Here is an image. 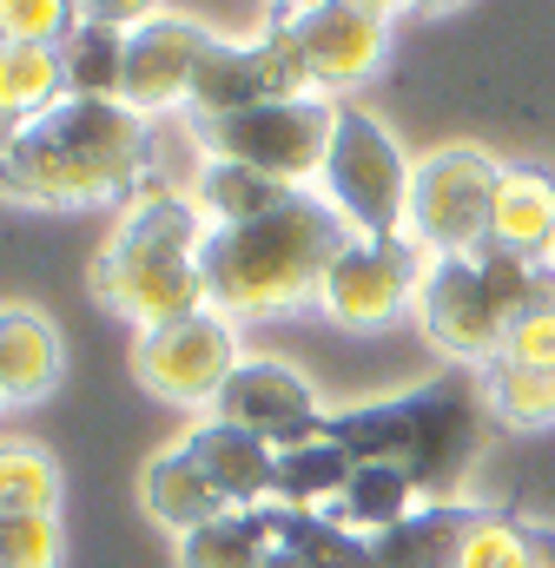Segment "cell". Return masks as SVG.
Returning <instances> with one entry per match:
<instances>
[{
  "label": "cell",
  "mask_w": 555,
  "mask_h": 568,
  "mask_svg": "<svg viewBox=\"0 0 555 568\" xmlns=\"http://www.w3.org/2000/svg\"><path fill=\"white\" fill-rule=\"evenodd\" d=\"M265 568H311V562H304L297 549H284V542L272 536V556H265Z\"/></svg>",
  "instance_id": "36"
},
{
  "label": "cell",
  "mask_w": 555,
  "mask_h": 568,
  "mask_svg": "<svg viewBox=\"0 0 555 568\" xmlns=\"http://www.w3.org/2000/svg\"><path fill=\"white\" fill-rule=\"evenodd\" d=\"M219 33H205L199 20L185 13H159L127 33V67H120V100L133 106L139 120H159V113H179L192 100V80H199V60L212 53Z\"/></svg>",
  "instance_id": "14"
},
{
  "label": "cell",
  "mask_w": 555,
  "mask_h": 568,
  "mask_svg": "<svg viewBox=\"0 0 555 568\" xmlns=\"http://www.w3.org/2000/svg\"><path fill=\"white\" fill-rule=\"evenodd\" d=\"M0 404H7V397H0Z\"/></svg>",
  "instance_id": "39"
},
{
  "label": "cell",
  "mask_w": 555,
  "mask_h": 568,
  "mask_svg": "<svg viewBox=\"0 0 555 568\" xmlns=\"http://www.w3.org/2000/svg\"><path fill=\"white\" fill-rule=\"evenodd\" d=\"M212 165L205 133L192 113H159L145 120V145H139V199H165V192H199V172Z\"/></svg>",
  "instance_id": "20"
},
{
  "label": "cell",
  "mask_w": 555,
  "mask_h": 568,
  "mask_svg": "<svg viewBox=\"0 0 555 568\" xmlns=\"http://www.w3.org/2000/svg\"><path fill=\"white\" fill-rule=\"evenodd\" d=\"M291 192H304V185H278L265 172H252V165H232V159H212L205 172H199V212L212 219V225H245V219H265L278 212Z\"/></svg>",
  "instance_id": "25"
},
{
  "label": "cell",
  "mask_w": 555,
  "mask_h": 568,
  "mask_svg": "<svg viewBox=\"0 0 555 568\" xmlns=\"http://www.w3.org/2000/svg\"><path fill=\"white\" fill-rule=\"evenodd\" d=\"M265 509H272V536L284 549H297L311 568H384L371 536L337 529L324 509H284V503H265Z\"/></svg>",
  "instance_id": "26"
},
{
  "label": "cell",
  "mask_w": 555,
  "mask_h": 568,
  "mask_svg": "<svg viewBox=\"0 0 555 568\" xmlns=\"http://www.w3.org/2000/svg\"><path fill=\"white\" fill-rule=\"evenodd\" d=\"M73 7H80V20L120 27V33H133V27H145V20L165 13V0H73Z\"/></svg>",
  "instance_id": "34"
},
{
  "label": "cell",
  "mask_w": 555,
  "mask_h": 568,
  "mask_svg": "<svg viewBox=\"0 0 555 568\" xmlns=\"http://www.w3.org/2000/svg\"><path fill=\"white\" fill-rule=\"evenodd\" d=\"M212 417L265 436L272 449H291V443L324 436V417H331V410L317 404V390H311L304 371L278 364V357H239V371H232L225 390L212 397Z\"/></svg>",
  "instance_id": "12"
},
{
  "label": "cell",
  "mask_w": 555,
  "mask_h": 568,
  "mask_svg": "<svg viewBox=\"0 0 555 568\" xmlns=\"http://www.w3.org/2000/svg\"><path fill=\"white\" fill-rule=\"evenodd\" d=\"M212 219L199 212V199L165 192V199H133L127 219L113 225L107 252L93 258V291L113 317H127L139 331L172 324L185 311H205V278H199V245H205Z\"/></svg>",
  "instance_id": "4"
},
{
  "label": "cell",
  "mask_w": 555,
  "mask_h": 568,
  "mask_svg": "<svg viewBox=\"0 0 555 568\" xmlns=\"http://www.w3.org/2000/svg\"><path fill=\"white\" fill-rule=\"evenodd\" d=\"M278 27H291V40L304 53V73H311V87L324 100L364 87L384 67V53H391V20L371 13L364 0H331V7H311V13L278 20Z\"/></svg>",
  "instance_id": "13"
},
{
  "label": "cell",
  "mask_w": 555,
  "mask_h": 568,
  "mask_svg": "<svg viewBox=\"0 0 555 568\" xmlns=\"http://www.w3.org/2000/svg\"><path fill=\"white\" fill-rule=\"evenodd\" d=\"M555 297V258H516L503 245H476V252H450V258H430L423 284H416V324L423 337L450 357V364H496L503 357V337L509 324Z\"/></svg>",
  "instance_id": "5"
},
{
  "label": "cell",
  "mask_w": 555,
  "mask_h": 568,
  "mask_svg": "<svg viewBox=\"0 0 555 568\" xmlns=\"http://www.w3.org/2000/svg\"><path fill=\"white\" fill-rule=\"evenodd\" d=\"M450 568H536V542H529V523L509 516V509H476L463 549Z\"/></svg>",
  "instance_id": "30"
},
{
  "label": "cell",
  "mask_w": 555,
  "mask_h": 568,
  "mask_svg": "<svg viewBox=\"0 0 555 568\" xmlns=\"http://www.w3.org/2000/svg\"><path fill=\"white\" fill-rule=\"evenodd\" d=\"M503 357H509V364H523V371H555V297L529 304V311L509 324Z\"/></svg>",
  "instance_id": "33"
},
{
  "label": "cell",
  "mask_w": 555,
  "mask_h": 568,
  "mask_svg": "<svg viewBox=\"0 0 555 568\" xmlns=\"http://www.w3.org/2000/svg\"><path fill=\"white\" fill-rule=\"evenodd\" d=\"M139 503H145V516H152L159 529H172V536H192V529L232 516V503L205 483V469H199L179 443L159 449V456L145 463V476H139Z\"/></svg>",
  "instance_id": "16"
},
{
  "label": "cell",
  "mask_w": 555,
  "mask_h": 568,
  "mask_svg": "<svg viewBox=\"0 0 555 568\" xmlns=\"http://www.w3.org/2000/svg\"><path fill=\"white\" fill-rule=\"evenodd\" d=\"M416 503V483L404 469H391V463H357V476L344 483V496L324 509L337 529H351V536H377V529H391V523H404Z\"/></svg>",
  "instance_id": "22"
},
{
  "label": "cell",
  "mask_w": 555,
  "mask_h": 568,
  "mask_svg": "<svg viewBox=\"0 0 555 568\" xmlns=\"http://www.w3.org/2000/svg\"><path fill=\"white\" fill-rule=\"evenodd\" d=\"M67 100V67L60 47H0V120L33 126Z\"/></svg>",
  "instance_id": "23"
},
{
  "label": "cell",
  "mask_w": 555,
  "mask_h": 568,
  "mask_svg": "<svg viewBox=\"0 0 555 568\" xmlns=\"http://www.w3.org/2000/svg\"><path fill=\"white\" fill-rule=\"evenodd\" d=\"M364 7H371V13H384V20H391V13H397V7H411V0H364Z\"/></svg>",
  "instance_id": "38"
},
{
  "label": "cell",
  "mask_w": 555,
  "mask_h": 568,
  "mask_svg": "<svg viewBox=\"0 0 555 568\" xmlns=\"http://www.w3.org/2000/svg\"><path fill=\"white\" fill-rule=\"evenodd\" d=\"M490 245L516 258H555V179L529 165H503L496 205H490Z\"/></svg>",
  "instance_id": "17"
},
{
  "label": "cell",
  "mask_w": 555,
  "mask_h": 568,
  "mask_svg": "<svg viewBox=\"0 0 555 568\" xmlns=\"http://www.w3.org/2000/svg\"><path fill=\"white\" fill-rule=\"evenodd\" d=\"M411 172L416 159H404V145L391 140L364 106H337L324 165H317V192L344 212L351 232L411 239Z\"/></svg>",
  "instance_id": "6"
},
{
  "label": "cell",
  "mask_w": 555,
  "mask_h": 568,
  "mask_svg": "<svg viewBox=\"0 0 555 568\" xmlns=\"http://www.w3.org/2000/svg\"><path fill=\"white\" fill-rule=\"evenodd\" d=\"M60 67H67V93H80V100H120L127 33L100 27V20H73L67 40H60Z\"/></svg>",
  "instance_id": "27"
},
{
  "label": "cell",
  "mask_w": 555,
  "mask_h": 568,
  "mask_svg": "<svg viewBox=\"0 0 555 568\" xmlns=\"http://www.w3.org/2000/svg\"><path fill=\"white\" fill-rule=\"evenodd\" d=\"M133 371L145 377L152 397L185 404V410H212V397L225 390V377L239 371V324L225 311H185L172 324L139 331Z\"/></svg>",
  "instance_id": "9"
},
{
  "label": "cell",
  "mask_w": 555,
  "mask_h": 568,
  "mask_svg": "<svg viewBox=\"0 0 555 568\" xmlns=\"http://www.w3.org/2000/svg\"><path fill=\"white\" fill-rule=\"evenodd\" d=\"M470 523H476V503H416L404 523L371 536V549L384 568H450Z\"/></svg>",
  "instance_id": "18"
},
{
  "label": "cell",
  "mask_w": 555,
  "mask_h": 568,
  "mask_svg": "<svg viewBox=\"0 0 555 568\" xmlns=\"http://www.w3.org/2000/svg\"><path fill=\"white\" fill-rule=\"evenodd\" d=\"M73 20V0H0V47H60Z\"/></svg>",
  "instance_id": "31"
},
{
  "label": "cell",
  "mask_w": 555,
  "mask_h": 568,
  "mask_svg": "<svg viewBox=\"0 0 555 568\" xmlns=\"http://www.w3.org/2000/svg\"><path fill=\"white\" fill-rule=\"evenodd\" d=\"M490 377V404H496V424L503 429H549L555 424V371H523L509 357L483 364Z\"/></svg>",
  "instance_id": "28"
},
{
  "label": "cell",
  "mask_w": 555,
  "mask_h": 568,
  "mask_svg": "<svg viewBox=\"0 0 555 568\" xmlns=\"http://www.w3.org/2000/svg\"><path fill=\"white\" fill-rule=\"evenodd\" d=\"M324 436L344 443L357 463H391L416 483L423 503H463V483L496 436L490 377L476 364H450L443 377L416 384L384 404H351L324 417Z\"/></svg>",
  "instance_id": "1"
},
{
  "label": "cell",
  "mask_w": 555,
  "mask_h": 568,
  "mask_svg": "<svg viewBox=\"0 0 555 568\" xmlns=\"http://www.w3.org/2000/svg\"><path fill=\"white\" fill-rule=\"evenodd\" d=\"M423 265L430 258L416 252V239H364V232H351V245L331 258V272L317 284V304L344 331H377V324H391L397 311L416 304Z\"/></svg>",
  "instance_id": "11"
},
{
  "label": "cell",
  "mask_w": 555,
  "mask_h": 568,
  "mask_svg": "<svg viewBox=\"0 0 555 568\" xmlns=\"http://www.w3.org/2000/svg\"><path fill=\"white\" fill-rule=\"evenodd\" d=\"M272 20H291V13H311V7H331V0H265Z\"/></svg>",
  "instance_id": "35"
},
{
  "label": "cell",
  "mask_w": 555,
  "mask_h": 568,
  "mask_svg": "<svg viewBox=\"0 0 555 568\" xmlns=\"http://www.w3.org/2000/svg\"><path fill=\"white\" fill-rule=\"evenodd\" d=\"M416 13H450V7H463V0H411Z\"/></svg>",
  "instance_id": "37"
},
{
  "label": "cell",
  "mask_w": 555,
  "mask_h": 568,
  "mask_svg": "<svg viewBox=\"0 0 555 568\" xmlns=\"http://www.w3.org/2000/svg\"><path fill=\"white\" fill-rule=\"evenodd\" d=\"M304 93H317L311 73H304V53H297L291 27L272 20L259 40H212V53L199 60L185 113L192 120H219V113H245V106H272V100H304Z\"/></svg>",
  "instance_id": "10"
},
{
  "label": "cell",
  "mask_w": 555,
  "mask_h": 568,
  "mask_svg": "<svg viewBox=\"0 0 555 568\" xmlns=\"http://www.w3.org/2000/svg\"><path fill=\"white\" fill-rule=\"evenodd\" d=\"M145 120L127 100H80L67 93L53 113L20 126L0 159V192L33 205H133Z\"/></svg>",
  "instance_id": "3"
},
{
  "label": "cell",
  "mask_w": 555,
  "mask_h": 568,
  "mask_svg": "<svg viewBox=\"0 0 555 568\" xmlns=\"http://www.w3.org/2000/svg\"><path fill=\"white\" fill-rule=\"evenodd\" d=\"M265 556H272V509H232L179 536V568H265Z\"/></svg>",
  "instance_id": "24"
},
{
  "label": "cell",
  "mask_w": 555,
  "mask_h": 568,
  "mask_svg": "<svg viewBox=\"0 0 555 568\" xmlns=\"http://www.w3.org/2000/svg\"><path fill=\"white\" fill-rule=\"evenodd\" d=\"M351 245L344 212L324 192H291L278 212L245 219V225H212L199 245V278L205 304L225 317H265L317 297L331 258Z\"/></svg>",
  "instance_id": "2"
},
{
  "label": "cell",
  "mask_w": 555,
  "mask_h": 568,
  "mask_svg": "<svg viewBox=\"0 0 555 568\" xmlns=\"http://www.w3.org/2000/svg\"><path fill=\"white\" fill-rule=\"evenodd\" d=\"M60 384V337L40 311L7 304L0 311V397L7 404H33Z\"/></svg>",
  "instance_id": "19"
},
{
  "label": "cell",
  "mask_w": 555,
  "mask_h": 568,
  "mask_svg": "<svg viewBox=\"0 0 555 568\" xmlns=\"http://www.w3.org/2000/svg\"><path fill=\"white\" fill-rule=\"evenodd\" d=\"M331 120H337V100L304 93V100H272V106L199 120V133H205L212 159L252 165L278 185H311L324 165V145H331Z\"/></svg>",
  "instance_id": "8"
},
{
  "label": "cell",
  "mask_w": 555,
  "mask_h": 568,
  "mask_svg": "<svg viewBox=\"0 0 555 568\" xmlns=\"http://www.w3.org/2000/svg\"><path fill=\"white\" fill-rule=\"evenodd\" d=\"M351 476H357V456L344 443H331V436L291 443V449H278L272 503H284V509H331Z\"/></svg>",
  "instance_id": "21"
},
{
  "label": "cell",
  "mask_w": 555,
  "mask_h": 568,
  "mask_svg": "<svg viewBox=\"0 0 555 568\" xmlns=\"http://www.w3.org/2000/svg\"><path fill=\"white\" fill-rule=\"evenodd\" d=\"M60 469L33 443H0V516H53Z\"/></svg>",
  "instance_id": "29"
},
{
  "label": "cell",
  "mask_w": 555,
  "mask_h": 568,
  "mask_svg": "<svg viewBox=\"0 0 555 568\" xmlns=\"http://www.w3.org/2000/svg\"><path fill=\"white\" fill-rule=\"evenodd\" d=\"M503 165L483 145H436L411 172V239L423 258L476 252L490 239V205H496Z\"/></svg>",
  "instance_id": "7"
},
{
  "label": "cell",
  "mask_w": 555,
  "mask_h": 568,
  "mask_svg": "<svg viewBox=\"0 0 555 568\" xmlns=\"http://www.w3.org/2000/svg\"><path fill=\"white\" fill-rule=\"evenodd\" d=\"M60 523L53 516H0V568H53Z\"/></svg>",
  "instance_id": "32"
},
{
  "label": "cell",
  "mask_w": 555,
  "mask_h": 568,
  "mask_svg": "<svg viewBox=\"0 0 555 568\" xmlns=\"http://www.w3.org/2000/svg\"><path fill=\"white\" fill-rule=\"evenodd\" d=\"M199 469H205V483L232 503V509H265L272 503V476H278V449L265 436H252V429L239 424H219V417H205V424L185 429V443H179Z\"/></svg>",
  "instance_id": "15"
}]
</instances>
